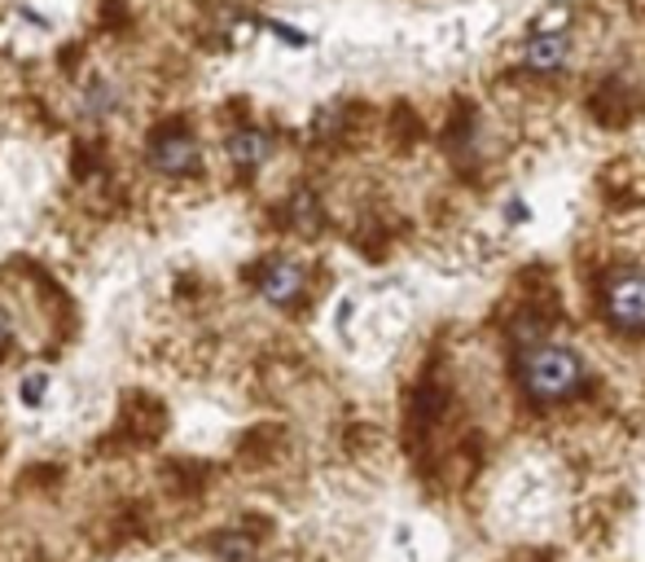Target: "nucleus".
Masks as SVG:
<instances>
[{"instance_id": "nucleus-3", "label": "nucleus", "mask_w": 645, "mask_h": 562, "mask_svg": "<svg viewBox=\"0 0 645 562\" xmlns=\"http://www.w3.org/2000/svg\"><path fill=\"white\" fill-rule=\"evenodd\" d=\"M198 163H202V150H198V141L185 128L154 132V141H150V167L154 172H163V176H194Z\"/></svg>"}, {"instance_id": "nucleus-4", "label": "nucleus", "mask_w": 645, "mask_h": 562, "mask_svg": "<svg viewBox=\"0 0 645 562\" xmlns=\"http://www.w3.org/2000/svg\"><path fill=\"white\" fill-rule=\"evenodd\" d=\"M303 286H307V277H303V268L290 264V259H272V264L259 268V295H263L268 304H277V308L298 304Z\"/></svg>"}, {"instance_id": "nucleus-2", "label": "nucleus", "mask_w": 645, "mask_h": 562, "mask_svg": "<svg viewBox=\"0 0 645 562\" xmlns=\"http://www.w3.org/2000/svg\"><path fill=\"white\" fill-rule=\"evenodd\" d=\"M601 308L606 321L623 335H645V272L641 268H619L601 286Z\"/></svg>"}, {"instance_id": "nucleus-5", "label": "nucleus", "mask_w": 645, "mask_h": 562, "mask_svg": "<svg viewBox=\"0 0 645 562\" xmlns=\"http://www.w3.org/2000/svg\"><path fill=\"white\" fill-rule=\"evenodd\" d=\"M566 49H571V45H566L562 32H540V36L527 40V67H531L536 75H553V71H562Z\"/></svg>"}, {"instance_id": "nucleus-10", "label": "nucleus", "mask_w": 645, "mask_h": 562, "mask_svg": "<svg viewBox=\"0 0 645 562\" xmlns=\"http://www.w3.org/2000/svg\"><path fill=\"white\" fill-rule=\"evenodd\" d=\"M14 343V317L5 313V308H0V352H5Z\"/></svg>"}, {"instance_id": "nucleus-9", "label": "nucleus", "mask_w": 645, "mask_h": 562, "mask_svg": "<svg viewBox=\"0 0 645 562\" xmlns=\"http://www.w3.org/2000/svg\"><path fill=\"white\" fill-rule=\"evenodd\" d=\"M294 224H298L303 233L320 224V215H316V198H312V194H298V198H294Z\"/></svg>"}, {"instance_id": "nucleus-8", "label": "nucleus", "mask_w": 645, "mask_h": 562, "mask_svg": "<svg viewBox=\"0 0 645 562\" xmlns=\"http://www.w3.org/2000/svg\"><path fill=\"white\" fill-rule=\"evenodd\" d=\"M110 102H115V89H110V84H97V89H89V97H84V106H89V115H97V119L115 110Z\"/></svg>"}, {"instance_id": "nucleus-7", "label": "nucleus", "mask_w": 645, "mask_h": 562, "mask_svg": "<svg viewBox=\"0 0 645 562\" xmlns=\"http://www.w3.org/2000/svg\"><path fill=\"white\" fill-rule=\"evenodd\" d=\"M215 553H220L224 562H250V558H255V545H250L246 536H224V540L215 545Z\"/></svg>"}, {"instance_id": "nucleus-11", "label": "nucleus", "mask_w": 645, "mask_h": 562, "mask_svg": "<svg viewBox=\"0 0 645 562\" xmlns=\"http://www.w3.org/2000/svg\"><path fill=\"white\" fill-rule=\"evenodd\" d=\"M40 396H45V374H36V378H27V383H23V400H32V405H36Z\"/></svg>"}, {"instance_id": "nucleus-1", "label": "nucleus", "mask_w": 645, "mask_h": 562, "mask_svg": "<svg viewBox=\"0 0 645 562\" xmlns=\"http://www.w3.org/2000/svg\"><path fill=\"white\" fill-rule=\"evenodd\" d=\"M518 383L536 405H558L584 387V361L562 343H531L518 352Z\"/></svg>"}, {"instance_id": "nucleus-6", "label": "nucleus", "mask_w": 645, "mask_h": 562, "mask_svg": "<svg viewBox=\"0 0 645 562\" xmlns=\"http://www.w3.org/2000/svg\"><path fill=\"white\" fill-rule=\"evenodd\" d=\"M268 154H272V137L263 128H237L228 137V159L237 167H259V163H268Z\"/></svg>"}]
</instances>
